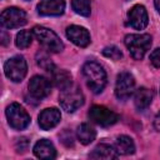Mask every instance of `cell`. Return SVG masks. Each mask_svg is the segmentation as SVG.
<instances>
[{
	"label": "cell",
	"instance_id": "obj_27",
	"mask_svg": "<svg viewBox=\"0 0 160 160\" xmlns=\"http://www.w3.org/2000/svg\"><path fill=\"white\" fill-rule=\"evenodd\" d=\"M154 4H155V9L160 14V0H154Z\"/></svg>",
	"mask_w": 160,
	"mask_h": 160
},
{
	"label": "cell",
	"instance_id": "obj_7",
	"mask_svg": "<svg viewBox=\"0 0 160 160\" xmlns=\"http://www.w3.org/2000/svg\"><path fill=\"white\" fill-rule=\"evenodd\" d=\"M1 26L5 29H16L28 22L26 12L19 8H6L0 16Z\"/></svg>",
	"mask_w": 160,
	"mask_h": 160
},
{
	"label": "cell",
	"instance_id": "obj_14",
	"mask_svg": "<svg viewBox=\"0 0 160 160\" xmlns=\"http://www.w3.org/2000/svg\"><path fill=\"white\" fill-rule=\"evenodd\" d=\"M61 119V114L56 108H48L39 115V126L42 130H50L55 128Z\"/></svg>",
	"mask_w": 160,
	"mask_h": 160
},
{
	"label": "cell",
	"instance_id": "obj_23",
	"mask_svg": "<svg viewBox=\"0 0 160 160\" xmlns=\"http://www.w3.org/2000/svg\"><path fill=\"white\" fill-rule=\"evenodd\" d=\"M36 62H38V65H39L41 69H44V70H46V71H49V72H51V71L55 69L54 62L51 61V59H49V58L46 56L45 52H38Z\"/></svg>",
	"mask_w": 160,
	"mask_h": 160
},
{
	"label": "cell",
	"instance_id": "obj_16",
	"mask_svg": "<svg viewBox=\"0 0 160 160\" xmlns=\"http://www.w3.org/2000/svg\"><path fill=\"white\" fill-rule=\"evenodd\" d=\"M91 159H105V160H110V159H116L118 158V151L114 146L109 145V144H99L94 148V150L90 152L89 155Z\"/></svg>",
	"mask_w": 160,
	"mask_h": 160
},
{
	"label": "cell",
	"instance_id": "obj_4",
	"mask_svg": "<svg viewBox=\"0 0 160 160\" xmlns=\"http://www.w3.org/2000/svg\"><path fill=\"white\" fill-rule=\"evenodd\" d=\"M59 102L62 110L66 112H74L84 104V94L79 86H69L68 89L61 90Z\"/></svg>",
	"mask_w": 160,
	"mask_h": 160
},
{
	"label": "cell",
	"instance_id": "obj_15",
	"mask_svg": "<svg viewBox=\"0 0 160 160\" xmlns=\"http://www.w3.org/2000/svg\"><path fill=\"white\" fill-rule=\"evenodd\" d=\"M34 154L36 158L39 159H54L56 156V150L55 146L52 145L51 141L46 140V139H41L39 140L35 145H34Z\"/></svg>",
	"mask_w": 160,
	"mask_h": 160
},
{
	"label": "cell",
	"instance_id": "obj_9",
	"mask_svg": "<svg viewBox=\"0 0 160 160\" xmlns=\"http://www.w3.org/2000/svg\"><path fill=\"white\" fill-rule=\"evenodd\" d=\"M135 90V79L130 72L122 71L116 78L115 95L120 100H125L132 95Z\"/></svg>",
	"mask_w": 160,
	"mask_h": 160
},
{
	"label": "cell",
	"instance_id": "obj_10",
	"mask_svg": "<svg viewBox=\"0 0 160 160\" xmlns=\"http://www.w3.org/2000/svg\"><path fill=\"white\" fill-rule=\"evenodd\" d=\"M51 91V84L50 81L40 75H35L30 79L29 81V92L30 95L36 99V100H41L44 98H46Z\"/></svg>",
	"mask_w": 160,
	"mask_h": 160
},
{
	"label": "cell",
	"instance_id": "obj_12",
	"mask_svg": "<svg viewBox=\"0 0 160 160\" xmlns=\"http://www.w3.org/2000/svg\"><path fill=\"white\" fill-rule=\"evenodd\" d=\"M66 38L75 44L76 46L80 48H85L90 44V34L89 31L79 25H70L66 28Z\"/></svg>",
	"mask_w": 160,
	"mask_h": 160
},
{
	"label": "cell",
	"instance_id": "obj_2",
	"mask_svg": "<svg viewBox=\"0 0 160 160\" xmlns=\"http://www.w3.org/2000/svg\"><path fill=\"white\" fill-rule=\"evenodd\" d=\"M125 46L135 60H141L151 46V36L149 34H129L125 36Z\"/></svg>",
	"mask_w": 160,
	"mask_h": 160
},
{
	"label": "cell",
	"instance_id": "obj_8",
	"mask_svg": "<svg viewBox=\"0 0 160 160\" xmlns=\"http://www.w3.org/2000/svg\"><path fill=\"white\" fill-rule=\"evenodd\" d=\"M89 118L92 122L100 126H110L114 125L119 120V115L112 110L102 106V105H94L89 110Z\"/></svg>",
	"mask_w": 160,
	"mask_h": 160
},
{
	"label": "cell",
	"instance_id": "obj_1",
	"mask_svg": "<svg viewBox=\"0 0 160 160\" xmlns=\"http://www.w3.org/2000/svg\"><path fill=\"white\" fill-rule=\"evenodd\" d=\"M82 75L85 78L88 88L94 92L99 94L106 85V72L104 68L96 61H88L82 66Z\"/></svg>",
	"mask_w": 160,
	"mask_h": 160
},
{
	"label": "cell",
	"instance_id": "obj_19",
	"mask_svg": "<svg viewBox=\"0 0 160 160\" xmlns=\"http://www.w3.org/2000/svg\"><path fill=\"white\" fill-rule=\"evenodd\" d=\"M115 149H116L118 154H121V155H130V154H134V151H135L134 140H132L130 136H128V135H120V136L116 139Z\"/></svg>",
	"mask_w": 160,
	"mask_h": 160
},
{
	"label": "cell",
	"instance_id": "obj_13",
	"mask_svg": "<svg viewBox=\"0 0 160 160\" xmlns=\"http://www.w3.org/2000/svg\"><path fill=\"white\" fill-rule=\"evenodd\" d=\"M65 10V0H40L38 12L42 16H59Z\"/></svg>",
	"mask_w": 160,
	"mask_h": 160
},
{
	"label": "cell",
	"instance_id": "obj_5",
	"mask_svg": "<svg viewBox=\"0 0 160 160\" xmlns=\"http://www.w3.org/2000/svg\"><path fill=\"white\" fill-rule=\"evenodd\" d=\"M4 72L8 79H10L14 82H20L26 72H28V64L24 56L21 55H15L10 58L5 65H4Z\"/></svg>",
	"mask_w": 160,
	"mask_h": 160
},
{
	"label": "cell",
	"instance_id": "obj_18",
	"mask_svg": "<svg viewBox=\"0 0 160 160\" xmlns=\"http://www.w3.org/2000/svg\"><path fill=\"white\" fill-rule=\"evenodd\" d=\"M151 100H152V91L148 88H139L136 91H135V95H134V104L136 106L138 110H144L146 109L150 104H151Z\"/></svg>",
	"mask_w": 160,
	"mask_h": 160
},
{
	"label": "cell",
	"instance_id": "obj_20",
	"mask_svg": "<svg viewBox=\"0 0 160 160\" xmlns=\"http://www.w3.org/2000/svg\"><path fill=\"white\" fill-rule=\"evenodd\" d=\"M76 135H78V139H79V141H80L81 144L88 145V144H90V142L94 141V139H95V136H96V132H95V130H94L89 124L82 122V124H80L79 128H78Z\"/></svg>",
	"mask_w": 160,
	"mask_h": 160
},
{
	"label": "cell",
	"instance_id": "obj_25",
	"mask_svg": "<svg viewBox=\"0 0 160 160\" xmlns=\"http://www.w3.org/2000/svg\"><path fill=\"white\" fill-rule=\"evenodd\" d=\"M150 62H151L155 68H160V48L155 49V50L150 54Z\"/></svg>",
	"mask_w": 160,
	"mask_h": 160
},
{
	"label": "cell",
	"instance_id": "obj_3",
	"mask_svg": "<svg viewBox=\"0 0 160 160\" xmlns=\"http://www.w3.org/2000/svg\"><path fill=\"white\" fill-rule=\"evenodd\" d=\"M34 36L38 39V41L48 50L51 52H60L64 49V44L60 40V38L50 29L44 28V26H34L32 29Z\"/></svg>",
	"mask_w": 160,
	"mask_h": 160
},
{
	"label": "cell",
	"instance_id": "obj_11",
	"mask_svg": "<svg viewBox=\"0 0 160 160\" xmlns=\"http://www.w3.org/2000/svg\"><path fill=\"white\" fill-rule=\"evenodd\" d=\"M128 20L131 28L136 29V30H142L148 26L149 22V16H148V11L145 9V6L142 5H134L129 12H128Z\"/></svg>",
	"mask_w": 160,
	"mask_h": 160
},
{
	"label": "cell",
	"instance_id": "obj_6",
	"mask_svg": "<svg viewBox=\"0 0 160 160\" xmlns=\"http://www.w3.org/2000/svg\"><path fill=\"white\" fill-rule=\"evenodd\" d=\"M6 119L9 125L15 130H22L30 124V115L18 102H12L6 108Z\"/></svg>",
	"mask_w": 160,
	"mask_h": 160
},
{
	"label": "cell",
	"instance_id": "obj_17",
	"mask_svg": "<svg viewBox=\"0 0 160 160\" xmlns=\"http://www.w3.org/2000/svg\"><path fill=\"white\" fill-rule=\"evenodd\" d=\"M51 78H52V82L54 85L60 89V90H65L69 86H71V74L64 69H54L51 72Z\"/></svg>",
	"mask_w": 160,
	"mask_h": 160
},
{
	"label": "cell",
	"instance_id": "obj_26",
	"mask_svg": "<svg viewBox=\"0 0 160 160\" xmlns=\"http://www.w3.org/2000/svg\"><path fill=\"white\" fill-rule=\"evenodd\" d=\"M154 126H155L156 130L160 131V112H159V114L155 116V119H154Z\"/></svg>",
	"mask_w": 160,
	"mask_h": 160
},
{
	"label": "cell",
	"instance_id": "obj_24",
	"mask_svg": "<svg viewBox=\"0 0 160 160\" xmlns=\"http://www.w3.org/2000/svg\"><path fill=\"white\" fill-rule=\"evenodd\" d=\"M102 55L111 59V60H120L122 58V52L120 51V49L118 46H114V45L104 48L102 49Z\"/></svg>",
	"mask_w": 160,
	"mask_h": 160
},
{
	"label": "cell",
	"instance_id": "obj_21",
	"mask_svg": "<svg viewBox=\"0 0 160 160\" xmlns=\"http://www.w3.org/2000/svg\"><path fill=\"white\" fill-rule=\"evenodd\" d=\"M32 31H29V30H20L18 34H16V38H15V44L19 49H26L31 45V41H32Z\"/></svg>",
	"mask_w": 160,
	"mask_h": 160
},
{
	"label": "cell",
	"instance_id": "obj_22",
	"mask_svg": "<svg viewBox=\"0 0 160 160\" xmlns=\"http://www.w3.org/2000/svg\"><path fill=\"white\" fill-rule=\"evenodd\" d=\"M71 8L76 14L81 16H89L91 11L90 0H71Z\"/></svg>",
	"mask_w": 160,
	"mask_h": 160
}]
</instances>
